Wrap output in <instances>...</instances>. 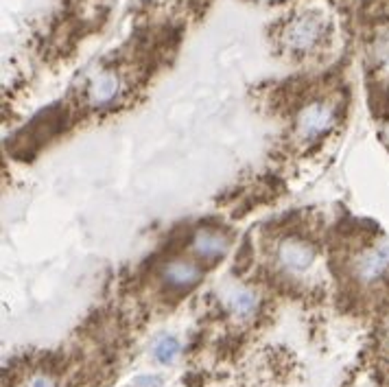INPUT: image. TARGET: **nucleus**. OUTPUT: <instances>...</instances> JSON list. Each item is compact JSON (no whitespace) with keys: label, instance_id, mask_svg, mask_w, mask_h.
<instances>
[{"label":"nucleus","instance_id":"3","mask_svg":"<svg viewBox=\"0 0 389 387\" xmlns=\"http://www.w3.org/2000/svg\"><path fill=\"white\" fill-rule=\"evenodd\" d=\"M315 256L317 252L309 241L293 238V236L280 241L278 250H275V258H278L280 267L293 273H302L306 269H311V265L315 263Z\"/></svg>","mask_w":389,"mask_h":387},{"label":"nucleus","instance_id":"5","mask_svg":"<svg viewBox=\"0 0 389 387\" xmlns=\"http://www.w3.org/2000/svg\"><path fill=\"white\" fill-rule=\"evenodd\" d=\"M162 278H165V282L169 287L186 291V289L194 287L201 280V269H199V265L184 261V258H175V261H171L165 267V271H162Z\"/></svg>","mask_w":389,"mask_h":387},{"label":"nucleus","instance_id":"10","mask_svg":"<svg viewBox=\"0 0 389 387\" xmlns=\"http://www.w3.org/2000/svg\"><path fill=\"white\" fill-rule=\"evenodd\" d=\"M26 387H55V383L48 379V377H44V374H38V377H33V379L29 381Z\"/></svg>","mask_w":389,"mask_h":387},{"label":"nucleus","instance_id":"12","mask_svg":"<svg viewBox=\"0 0 389 387\" xmlns=\"http://www.w3.org/2000/svg\"><path fill=\"white\" fill-rule=\"evenodd\" d=\"M385 136H387V140H389V127H387V132H385Z\"/></svg>","mask_w":389,"mask_h":387},{"label":"nucleus","instance_id":"13","mask_svg":"<svg viewBox=\"0 0 389 387\" xmlns=\"http://www.w3.org/2000/svg\"><path fill=\"white\" fill-rule=\"evenodd\" d=\"M267 3H278V0H267Z\"/></svg>","mask_w":389,"mask_h":387},{"label":"nucleus","instance_id":"11","mask_svg":"<svg viewBox=\"0 0 389 387\" xmlns=\"http://www.w3.org/2000/svg\"><path fill=\"white\" fill-rule=\"evenodd\" d=\"M160 381L155 379V377H138L136 381H134V385L136 387H155Z\"/></svg>","mask_w":389,"mask_h":387},{"label":"nucleus","instance_id":"7","mask_svg":"<svg viewBox=\"0 0 389 387\" xmlns=\"http://www.w3.org/2000/svg\"><path fill=\"white\" fill-rule=\"evenodd\" d=\"M387 269H389V248L387 245L372 248L363 252L359 256V261H356V276L365 282L381 278Z\"/></svg>","mask_w":389,"mask_h":387},{"label":"nucleus","instance_id":"8","mask_svg":"<svg viewBox=\"0 0 389 387\" xmlns=\"http://www.w3.org/2000/svg\"><path fill=\"white\" fill-rule=\"evenodd\" d=\"M225 300H228L230 311L238 317H252L258 311V304H261L258 294L247 287H234L232 291L225 296Z\"/></svg>","mask_w":389,"mask_h":387},{"label":"nucleus","instance_id":"4","mask_svg":"<svg viewBox=\"0 0 389 387\" xmlns=\"http://www.w3.org/2000/svg\"><path fill=\"white\" fill-rule=\"evenodd\" d=\"M121 94V79L114 73H99L88 86V101L94 107L112 105Z\"/></svg>","mask_w":389,"mask_h":387},{"label":"nucleus","instance_id":"2","mask_svg":"<svg viewBox=\"0 0 389 387\" xmlns=\"http://www.w3.org/2000/svg\"><path fill=\"white\" fill-rule=\"evenodd\" d=\"M337 123V112L326 101H313L296 119V136L302 142H313L321 136H326Z\"/></svg>","mask_w":389,"mask_h":387},{"label":"nucleus","instance_id":"6","mask_svg":"<svg viewBox=\"0 0 389 387\" xmlns=\"http://www.w3.org/2000/svg\"><path fill=\"white\" fill-rule=\"evenodd\" d=\"M192 252L201 261H217V258H223L230 250V241L225 238L221 232L215 230H199L192 236Z\"/></svg>","mask_w":389,"mask_h":387},{"label":"nucleus","instance_id":"1","mask_svg":"<svg viewBox=\"0 0 389 387\" xmlns=\"http://www.w3.org/2000/svg\"><path fill=\"white\" fill-rule=\"evenodd\" d=\"M326 31L328 26L323 15L315 11H304L284 22L280 40L284 51H289L291 55H309L321 46Z\"/></svg>","mask_w":389,"mask_h":387},{"label":"nucleus","instance_id":"9","mask_svg":"<svg viewBox=\"0 0 389 387\" xmlns=\"http://www.w3.org/2000/svg\"><path fill=\"white\" fill-rule=\"evenodd\" d=\"M177 357H180V342H177L173 335H162L153 344V359L158 363L171 365Z\"/></svg>","mask_w":389,"mask_h":387}]
</instances>
